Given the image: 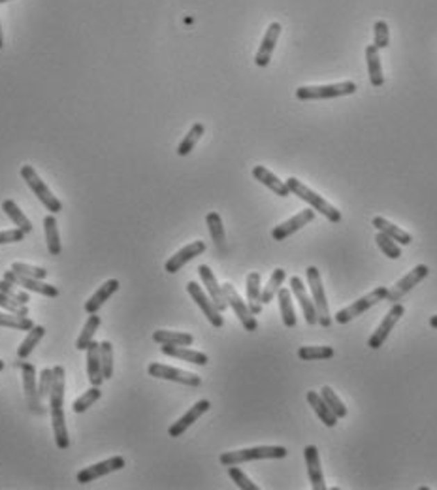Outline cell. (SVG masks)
I'll use <instances>...</instances> for the list:
<instances>
[{"mask_svg": "<svg viewBox=\"0 0 437 490\" xmlns=\"http://www.w3.org/2000/svg\"><path fill=\"white\" fill-rule=\"evenodd\" d=\"M65 385L66 373L63 366L53 368V386L49 394V411H51V425L55 443L59 449L70 447V436L65 420Z\"/></svg>", "mask_w": 437, "mask_h": 490, "instance_id": "cell-1", "label": "cell"}, {"mask_svg": "<svg viewBox=\"0 0 437 490\" xmlns=\"http://www.w3.org/2000/svg\"><path fill=\"white\" fill-rule=\"evenodd\" d=\"M287 187L288 190L292 193L294 196H298V198H302L304 202H307L309 206H311V209H315V211H319L320 215H324L330 222H340L341 221V211L333 204H330L328 200H324L322 196L317 195V193H313V190L309 189V187H306V185L302 183L300 179H296V177H288L287 181Z\"/></svg>", "mask_w": 437, "mask_h": 490, "instance_id": "cell-2", "label": "cell"}, {"mask_svg": "<svg viewBox=\"0 0 437 490\" xmlns=\"http://www.w3.org/2000/svg\"><path fill=\"white\" fill-rule=\"evenodd\" d=\"M287 447H251V449H240V451L222 452L219 457V462L222 466H238L243 462H253V460H264V458H287Z\"/></svg>", "mask_w": 437, "mask_h": 490, "instance_id": "cell-3", "label": "cell"}, {"mask_svg": "<svg viewBox=\"0 0 437 490\" xmlns=\"http://www.w3.org/2000/svg\"><path fill=\"white\" fill-rule=\"evenodd\" d=\"M21 177H23V181L31 187V190L36 195V198H38L40 202L46 206L47 211H51V213H59V211H63V204H60V200L57 198V196H53L49 187H47V185L42 181V177L38 176V172L34 170V166H31V164H23V166H21Z\"/></svg>", "mask_w": 437, "mask_h": 490, "instance_id": "cell-4", "label": "cell"}, {"mask_svg": "<svg viewBox=\"0 0 437 490\" xmlns=\"http://www.w3.org/2000/svg\"><path fill=\"white\" fill-rule=\"evenodd\" d=\"M307 285L311 291V300H313L315 307H317V317H319L320 327L328 328L332 325V315H330V307H328L327 294H324V287H322V279H320V272L317 266H309L306 270Z\"/></svg>", "mask_w": 437, "mask_h": 490, "instance_id": "cell-5", "label": "cell"}, {"mask_svg": "<svg viewBox=\"0 0 437 490\" xmlns=\"http://www.w3.org/2000/svg\"><path fill=\"white\" fill-rule=\"evenodd\" d=\"M386 294H388V287L373 288L372 293H368L365 296L358 298V300H354L351 306L340 309L338 313L333 315V320H336V322H340V325H347L349 320L356 319V317H360L362 313H365L370 307L377 306L379 302L385 300Z\"/></svg>", "mask_w": 437, "mask_h": 490, "instance_id": "cell-6", "label": "cell"}, {"mask_svg": "<svg viewBox=\"0 0 437 490\" xmlns=\"http://www.w3.org/2000/svg\"><path fill=\"white\" fill-rule=\"evenodd\" d=\"M352 92H356V83L343 81V83H332V85L298 87L296 98L298 100H330V98L349 97Z\"/></svg>", "mask_w": 437, "mask_h": 490, "instance_id": "cell-7", "label": "cell"}, {"mask_svg": "<svg viewBox=\"0 0 437 490\" xmlns=\"http://www.w3.org/2000/svg\"><path fill=\"white\" fill-rule=\"evenodd\" d=\"M147 373H149L151 377L174 381V383H181V385H187V386L202 385L200 375H196V373H190V372H185V370H179V368L166 366V364H160V362H151L149 368H147Z\"/></svg>", "mask_w": 437, "mask_h": 490, "instance_id": "cell-8", "label": "cell"}, {"mask_svg": "<svg viewBox=\"0 0 437 490\" xmlns=\"http://www.w3.org/2000/svg\"><path fill=\"white\" fill-rule=\"evenodd\" d=\"M428 274H430V268H428L426 264H418V266H415V268H413L411 272H407V274H405L404 277L394 285V287L388 288V294H386L385 300L392 302V304L399 302L402 298H404L405 294L417 287L418 283L424 281L426 277H428Z\"/></svg>", "mask_w": 437, "mask_h": 490, "instance_id": "cell-9", "label": "cell"}, {"mask_svg": "<svg viewBox=\"0 0 437 490\" xmlns=\"http://www.w3.org/2000/svg\"><path fill=\"white\" fill-rule=\"evenodd\" d=\"M19 366L21 373H23V389H25L26 405L36 415H44L46 407H44V402L40 400L38 385H36V368L31 362H19Z\"/></svg>", "mask_w": 437, "mask_h": 490, "instance_id": "cell-10", "label": "cell"}, {"mask_svg": "<svg viewBox=\"0 0 437 490\" xmlns=\"http://www.w3.org/2000/svg\"><path fill=\"white\" fill-rule=\"evenodd\" d=\"M222 291H224V298H226V302H229V306L234 309L236 317L240 319L243 328H245L247 332H255L256 328H258V322H256L255 315L251 313V309H249L247 304L242 300V296L238 294L234 285L224 283V285H222Z\"/></svg>", "mask_w": 437, "mask_h": 490, "instance_id": "cell-11", "label": "cell"}, {"mask_svg": "<svg viewBox=\"0 0 437 490\" xmlns=\"http://www.w3.org/2000/svg\"><path fill=\"white\" fill-rule=\"evenodd\" d=\"M187 293L192 296V300L196 302V306L202 309V313L206 315V319L209 320V325L215 328H222L224 319H222L221 311L217 309L215 304L211 302V298H209L208 294L204 293V288L196 281H189L187 283Z\"/></svg>", "mask_w": 437, "mask_h": 490, "instance_id": "cell-12", "label": "cell"}, {"mask_svg": "<svg viewBox=\"0 0 437 490\" xmlns=\"http://www.w3.org/2000/svg\"><path fill=\"white\" fill-rule=\"evenodd\" d=\"M404 313H405L404 304H394V306L388 309V313L385 315V319L381 320V325L377 327V330L372 334V338L368 340V347H370V349H379V347H383L386 338H388L392 330H394V325L404 317Z\"/></svg>", "mask_w": 437, "mask_h": 490, "instance_id": "cell-13", "label": "cell"}, {"mask_svg": "<svg viewBox=\"0 0 437 490\" xmlns=\"http://www.w3.org/2000/svg\"><path fill=\"white\" fill-rule=\"evenodd\" d=\"M124 464H126V462H124L123 457H111L108 458V460H104V462H98V464H92L89 466V468H83L81 471H78L76 479H78L79 484L92 483V481L108 475V473L123 470Z\"/></svg>", "mask_w": 437, "mask_h": 490, "instance_id": "cell-14", "label": "cell"}, {"mask_svg": "<svg viewBox=\"0 0 437 490\" xmlns=\"http://www.w3.org/2000/svg\"><path fill=\"white\" fill-rule=\"evenodd\" d=\"M4 279L8 281L15 283L17 287H23L28 293H38L42 296H47V298H57L59 296V288L53 287V285H47L42 279H34V277H26V275H21L13 270H8L4 272Z\"/></svg>", "mask_w": 437, "mask_h": 490, "instance_id": "cell-15", "label": "cell"}, {"mask_svg": "<svg viewBox=\"0 0 437 490\" xmlns=\"http://www.w3.org/2000/svg\"><path fill=\"white\" fill-rule=\"evenodd\" d=\"M313 219L315 209H302L300 213H296V215L290 217L288 221L281 222L279 227H275V229L272 230V238H274L275 242H283V240H287L288 236H292L294 232L304 229V227L309 224Z\"/></svg>", "mask_w": 437, "mask_h": 490, "instance_id": "cell-16", "label": "cell"}, {"mask_svg": "<svg viewBox=\"0 0 437 490\" xmlns=\"http://www.w3.org/2000/svg\"><path fill=\"white\" fill-rule=\"evenodd\" d=\"M209 407H211V402L209 400H200V402H196L192 407H190L189 411L185 413L183 417H179L174 423V425L168 428V434H170V438H179V436H183L185 432L189 430L190 426L195 425L198 418L202 417L204 413L209 411Z\"/></svg>", "mask_w": 437, "mask_h": 490, "instance_id": "cell-17", "label": "cell"}, {"mask_svg": "<svg viewBox=\"0 0 437 490\" xmlns=\"http://www.w3.org/2000/svg\"><path fill=\"white\" fill-rule=\"evenodd\" d=\"M290 293L296 296V300L300 302L302 311H304V317H306L307 325H319V317H317V307H315L313 300L307 296V291L304 287V279L298 277V275H292L290 277Z\"/></svg>", "mask_w": 437, "mask_h": 490, "instance_id": "cell-18", "label": "cell"}, {"mask_svg": "<svg viewBox=\"0 0 437 490\" xmlns=\"http://www.w3.org/2000/svg\"><path fill=\"white\" fill-rule=\"evenodd\" d=\"M206 251V243L204 242H192L189 243V245H185L183 249H179L176 255L170 256L168 261H166V264H164V270L168 272V274H177L179 270L187 264V262H190L192 259H196V256H200Z\"/></svg>", "mask_w": 437, "mask_h": 490, "instance_id": "cell-19", "label": "cell"}, {"mask_svg": "<svg viewBox=\"0 0 437 490\" xmlns=\"http://www.w3.org/2000/svg\"><path fill=\"white\" fill-rule=\"evenodd\" d=\"M198 274H200V279H202L204 287L208 288V296L211 298V302L215 304L217 309L222 313V311L229 307V302H226V298H224V291H222V287L217 283L215 274L211 272V268H209L208 264L198 266Z\"/></svg>", "mask_w": 437, "mask_h": 490, "instance_id": "cell-20", "label": "cell"}, {"mask_svg": "<svg viewBox=\"0 0 437 490\" xmlns=\"http://www.w3.org/2000/svg\"><path fill=\"white\" fill-rule=\"evenodd\" d=\"M279 36H281L279 23H272V25L267 26L266 34H264V38H262L261 47H258V51H256V55H255V65L256 66L264 68V66L270 65V60H272V55H274V49H275V46H277V40H279Z\"/></svg>", "mask_w": 437, "mask_h": 490, "instance_id": "cell-21", "label": "cell"}, {"mask_svg": "<svg viewBox=\"0 0 437 490\" xmlns=\"http://www.w3.org/2000/svg\"><path fill=\"white\" fill-rule=\"evenodd\" d=\"M304 458H306L307 475H309V481H311L313 490H327L322 468H320L319 449H317L315 445H307L306 449H304Z\"/></svg>", "mask_w": 437, "mask_h": 490, "instance_id": "cell-22", "label": "cell"}, {"mask_svg": "<svg viewBox=\"0 0 437 490\" xmlns=\"http://www.w3.org/2000/svg\"><path fill=\"white\" fill-rule=\"evenodd\" d=\"M87 377L92 386H100L104 381L102 375V360H100V343L91 341L87 345Z\"/></svg>", "mask_w": 437, "mask_h": 490, "instance_id": "cell-23", "label": "cell"}, {"mask_svg": "<svg viewBox=\"0 0 437 490\" xmlns=\"http://www.w3.org/2000/svg\"><path fill=\"white\" fill-rule=\"evenodd\" d=\"M160 351H163V354H166V357L185 360V362H190V364H196V366H206L209 362L208 354L195 351V349H189V347L163 345L160 347Z\"/></svg>", "mask_w": 437, "mask_h": 490, "instance_id": "cell-24", "label": "cell"}, {"mask_svg": "<svg viewBox=\"0 0 437 490\" xmlns=\"http://www.w3.org/2000/svg\"><path fill=\"white\" fill-rule=\"evenodd\" d=\"M119 287H121V285H119L117 279H108L106 283H102V287H98L97 293L92 294L91 298H89V300L85 302V311H87V313H89V315L97 313L98 309L104 306L106 302L110 300L113 294L117 293Z\"/></svg>", "mask_w": 437, "mask_h": 490, "instance_id": "cell-25", "label": "cell"}, {"mask_svg": "<svg viewBox=\"0 0 437 490\" xmlns=\"http://www.w3.org/2000/svg\"><path fill=\"white\" fill-rule=\"evenodd\" d=\"M253 177H255L256 181H261L262 185H266L270 190H274L277 196H283V198H285V196L290 195L287 183L281 181L279 177L267 170L266 166H255V168H253Z\"/></svg>", "mask_w": 437, "mask_h": 490, "instance_id": "cell-26", "label": "cell"}, {"mask_svg": "<svg viewBox=\"0 0 437 490\" xmlns=\"http://www.w3.org/2000/svg\"><path fill=\"white\" fill-rule=\"evenodd\" d=\"M307 404L313 407V411L317 413V417L324 423V426H328V428H333V426L338 425V417L333 415V411L330 409L327 405V402L322 400V396H320V392L317 391H309L307 392Z\"/></svg>", "mask_w": 437, "mask_h": 490, "instance_id": "cell-27", "label": "cell"}, {"mask_svg": "<svg viewBox=\"0 0 437 490\" xmlns=\"http://www.w3.org/2000/svg\"><path fill=\"white\" fill-rule=\"evenodd\" d=\"M247 306L253 315H261L262 311V288H261V274L258 272H251L247 275Z\"/></svg>", "mask_w": 437, "mask_h": 490, "instance_id": "cell-28", "label": "cell"}, {"mask_svg": "<svg viewBox=\"0 0 437 490\" xmlns=\"http://www.w3.org/2000/svg\"><path fill=\"white\" fill-rule=\"evenodd\" d=\"M372 222L379 232H383V234H386L388 238H392V240L396 243H399V245H409V243L413 242V236L409 234V232H405V230H402L399 227H396V224H392L390 221H386L385 217H373Z\"/></svg>", "mask_w": 437, "mask_h": 490, "instance_id": "cell-29", "label": "cell"}, {"mask_svg": "<svg viewBox=\"0 0 437 490\" xmlns=\"http://www.w3.org/2000/svg\"><path fill=\"white\" fill-rule=\"evenodd\" d=\"M365 60H368V72H370V81L375 89L385 83V76H383V66H381V57H379V49L375 46L365 47Z\"/></svg>", "mask_w": 437, "mask_h": 490, "instance_id": "cell-30", "label": "cell"}, {"mask_svg": "<svg viewBox=\"0 0 437 490\" xmlns=\"http://www.w3.org/2000/svg\"><path fill=\"white\" fill-rule=\"evenodd\" d=\"M44 232H46L47 251H49L53 256L60 255V234L55 213H49V215L44 219Z\"/></svg>", "mask_w": 437, "mask_h": 490, "instance_id": "cell-31", "label": "cell"}, {"mask_svg": "<svg viewBox=\"0 0 437 490\" xmlns=\"http://www.w3.org/2000/svg\"><path fill=\"white\" fill-rule=\"evenodd\" d=\"M153 341H157L160 345H192V334L187 332H174V330H157L153 332Z\"/></svg>", "mask_w": 437, "mask_h": 490, "instance_id": "cell-32", "label": "cell"}, {"mask_svg": "<svg viewBox=\"0 0 437 490\" xmlns=\"http://www.w3.org/2000/svg\"><path fill=\"white\" fill-rule=\"evenodd\" d=\"M206 224H208L209 236L211 240L217 245L219 251H224V245H226V234H224V227H222V219L217 211H209L206 215Z\"/></svg>", "mask_w": 437, "mask_h": 490, "instance_id": "cell-33", "label": "cell"}, {"mask_svg": "<svg viewBox=\"0 0 437 490\" xmlns=\"http://www.w3.org/2000/svg\"><path fill=\"white\" fill-rule=\"evenodd\" d=\"M277 300H279V309L281 317H283V325L287 328L296 327V313H294L292 306V293L288 288H279L277 293Z\"/></svg>", "mask_w": 437, "mask_h": 490, "instance_id": "cell-34", "label": "cell"}, {"mask_svg": "<svg viewBox=\"0 0 437 490\" xmlns=\"http://www.w3.org/2000/svg\"><path fill=\"white\" fill-rule=\"evenodd\" d=\"M2 209H4V213L12 219V222L17 229L23 230L25 234H31V232H33V222L26 219L25 213L21 211L19 206L13 202V200H4V202H2Z\"/></svg>", "mask_w": 437, "mask_h": 490, "instance_id": "cell-35", "label": "cell"}, {"mask_svg": "<svg viewBox=\"0 0 437 490\" xmlns=\"http://www.w3.org/2000/svg\"><path fill=\"white\" fill-rule=\"evenodd\" d=\"M46 336V328L44 327H33L28 332H26V338L21 341V345L17 347V357L21 360H25L28 354L33 353V349L38 345L42 338Z\"/></svg>", "mask_w": 437, "mask_h": 490, "instance_id": "cell-36", "label": "cell"}, {"mask_svg": "<svg viewBox=\"0 0 437 490\" xmlns=\"http://www.w3.org/2000/svg\"><path fill=\"white\" fill-rule=\"evenodd\" d=\"M206 132V126L202 123H195L190 126V131L187 132V136L183 138V142L177 145V155L179 157H187L190 151L195 149V145L198 144V140L204 136Z\"/></svg>", "mask_w": 437, "mask_h": 490, "instance_id": "cell-37", "label": "cell"}, {"mask_svg": "<svg viewBox=\"0 0 437 490\" xmlns=\"http://www.w3.org/2000/svg\"><path fill=\"white\" fill-rule=\"evenodd\" d=\"M100 322H102V319H100L97 313H91V317L87 319L85 327H83V330H81V334H79L78 341H76V349H79V351H87V345H89V343L92 341V338H94V334H97L98 327H100Z\"/></svg>", "mask_w": 437, "mask_h": 490, "instance_id": "cell-38", "label": "cell"}, {"mask_svg": "<svg viewBox=\"0 0 437 490\" xmlns=\"http://www.w3.org/2000/svg\"><path fill=\"white\" fill-rule=\"evenodd\" d=\"M285 279H287V272L283 268H275L272 277H270V281H267V285L262 291V304H270V302L274 300V296H277Z\"/></svg>", "mask_w": 437, "mask_h": 490, "instance_id": "cell-39", "label": "cell"}, {"mask_svg": "<svg viewBox=\"0 0 437 490\" xmlns=\"http://www.w3.org/2000/svg\"><path fill=\"white\" fill-rule=\"evenodd\" d=\"M320 396H322V400L327 402V405L330 407L333 411V415L338 418H343V417H347V407H345V404L341 402L340 400V396L333 392V389L332 386H322L320 389Z\"/></svg>", "mask_w": 437, "mask_h": 490, "instance_id": "cell-40", "label": "cell"}, {"mask_svg": "<svg viewBox=\"0 0 437 490\" xmlns=\"http://www.w3.org/2000/svg\"><path fill=\"white\" fill-rule=\"evenodd\" d=\"M333 357V349L328 345H309L298 349V359L302 360H328Z\"/></svg>", "mask_w": 437, "mask_h": 490, "instance_id": "cell-41", "label": "cell"}, {"mask_svg": "<svg viewBox=\"0 0 437 490\" xmlns=\"http://www.w3.org/2000/svg\"><path fill=\"white\" fill-rule=\"evenodd\" d=\"M0 327L28 332L34 327V322L28 317H19V315H13L8 311V313H0Z\"/></svg>", "mask_w": 437, "mask_h": 490, "instance_id": "cell-42", "label": "cell"}, {"mask_svg": "<svg viewBox=\"0 0 437 490\" xmlns=\"http://www.w3.org/2000/svg\"><path fill=\"white\" fill-rule=\"evenodd\" d=\"M100 398H102V391H100V386H91L89 391L83 392V394L74 402V407H72L74 413L87 411V409H89L92 404H97Z\"/></svg>", "mask_w": 437, "mask_h": 490, "instance_id": "cell-43", "label": "cell"}, {"mask_svg": "<svg viewBox=\"0 0 437 490\" xmlns=\"http://www.w3.org/2000/svg\"><path fill=\"white\" fill-rule=\"evenodd\" d=\"M375 242H377L379 249L385 253L388 259H392V261H396V259H399L402 256V249H399V243H396L392 238H388L386 234H383V232H379L377 230V236H375Z\"/></svg>", "mask_w": 437, "mask_h": 490, "instance_id": "cell-44", "label": "cell"}, {"mask_svg": "<svg viewBox=\"0 0 437 490\" xmlns=\"http://www.w3.org/2000/svg\"><path fill=\"white\" fill-rule=\"evenodd\" d=\"M100 360H102V375L104 379L113 377V345L110 341L100 343Z\"/></svg>", "mask_w": 437, "mask_h": 490, "instance_id": "cell-45", "label": "cell"}, {"mask_svg": "<svg viewBox=\"0 0 437 490\" xmlns=\"http://www.w3.org/2000/svg\"><path fill=\"white\" fill-rule=\"evenodd\" d=\"M0 307L13 315L28 317V307H26V304H21V302H17L15 298H12V296H8V294L4 293H0Z\"/></svg>", "mask_w": 437, "mask_h": 490, "instance_id": "cell-46", "label": "cell"}, {"mask_svg": "<svg viewBox=\"0 0 437 490\" xmlns=\"http://www.w3.org/2000/svg\"><path fill=\"white\" fill-rule=\"evenodd\" d=\"M373 36H375L373 46L377 47V49H385V47H388L390 33H388V25H386L385 21H375V25H373Z\"/></svg>", "mask_w": 437, "mask_h": 490, "instance_id": "cell-47", "label": "cell"}, {"mask_svg": "<svg viewBox=\"0 0 437 490\" xmlns=\"http://www.w3.org/2000/svg\"><path fill=\"white\" fill-rule=\"evenodd\" d=\"M0 293L12 296V298H15L17 302H21V304H28V302H31L28 291H21V288H17L15 283L8 281V279H2V281H0Z\"/></svg>", "mask_w": 437, "mask_h": 490, "instance_id": "cell-48", "label": "cell"}, {"mask_svg": "<svg viewBox=\"0 0 437 490\" xmlns=\"http://www.w3.org/2000/svg\"><path fill=\"white\" fill-rule=\"evenodd\" d=\"M229 475H230V479L234 481L236 483V487L238 489H242V490H258V487H256L251 479L243 473L240 468H236V466H229Z\"/></svg>", "mask_w": 437, "mask_h": 490, "instance_id": "cell-49", "label": "cell"}, {"mask_svg": "<svg viewBox=\"0 0 437 490\" xmlns=\"http://www.w3.org/2000/svg\"><path fill=\"white\" fill-rule=\"evenodd\" d=\"M51 386H53V370L51 368H46V370H42V373H40V381H38V392L42 402H44V400H49Z\"/></svg>", "mask_w": 437, "mask_h": 490, "instance_id": "cell-50", "label": "cell"}, {"mask_svg": "<svg viewBox=\"0 0 437 490\" xmlns=\"http://www.w3.org/2000/svg\"><path fill=\"white\" fill-rule=\"evenodd\" d=\"M12 270L21 275H26V277H34V279H44V277L47 275V272L44 268L28 266V264H25V262H13Z\"/></svg>", "mask_w": 437, "mask_h": 490, "instance_id": "cell-51", "label": "cell"}, {"mask_svg": "<svg viewBox=\"0 0 437 490\" xmlns=\"http://www.w3.org/2000/svg\"><path fill=\"white\" fill-rule=\"evenodd\" d=\"M25 232L19 229H12V230H2L0 232V245H6V243H17L25 240Z\"/></svg>", "mask_w": 437, "mask_h": 490, "instance_id": "cell-52", "label": "cell"}, {"mask_svg": "<svg viewBox=\"0 0 437 490\" xmlns=\"http://www.w3.org/2000/svg\"><path fill=\"white\" fill-rule=\"evenodd\" d=\"M430 327L436 328V330H437V315H431V317H430Z\"/></svg>", "mask_w": 437, "mask_h": 490, "instance_id": "cell-53", "label": "cell"}, {"mask_svg": "<svg viewBox=\"0 0 437 490\" xmlns=\"http://www.w3.org/2000/svg\"><path fill=\"white\" fill-rule=\"evenodd\" d=\"M4 370V360H0V372Z\"/></svg>", "mask_w": 437, "mask_h": 490, "instance_id": "cell-54", "label": "cell"}, {"mask_svg": "<svg viewBox=\"0 0 437 490\" xmlns=\"http://www.w3.org/2000/svg\"><path fill=\"white\" fill-rule=\"evenodd\" d=\"M0 49H2V31H0Z\"/></svg>", "mask_w": 437, "mask_h": 490, "instance_id": "cell-55", "label": "cell"}, {"mask_svg": "<svg viewBox=\"0 0 437 490\" xmlns=\"http://www.w3.org/2000/svg\"><path fill=\"white\" fill-rule=\"evenodd\" d=\"M4 2H10V0H0V4H4Z\"/></svg>", "mask_w": 437, "mask_h": 490, "instance_id": "cell-56", "label": "cell"}]
</instances>
